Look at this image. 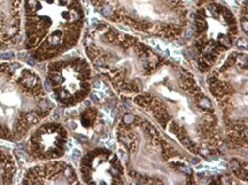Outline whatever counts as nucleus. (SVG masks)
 <instances>
[{"label": "nucleus", "mask_w": 248, "mask_h": 185, "mask_svg": "<svg viewBox=\"0 0 248 185\" xmlns=\"http://www.w3.org/2000/svg\"><path fill=\"white\" fill-rule=\"evenodd\" d=\"M24 0H0V52L16 46L22 31Z\"/></svg>", "instance_id": "1a4fd4ad"}, {"label": "nucleus", "mask_w": 248, "mask_h": 185, "mask_svg": "<svg viewBox=\"0 0 248 185\" xmlns=\"http://www.w3.org/2000/svg\"><path fill=\"white\" fill-rule=\"evenodd\" d=\"M85 22L81 0H24V48L39 62L56 59L79 43Z\"/></svg>", "instance_id": "f257e3e1"}, {"label": "nucleus", "mask_w": 248, "mask_h": 185, "mask_svg": "<svg viewBox=\"0 0 248 185\" xmlns=\"http://www.w3.org/2000/svg\"><path fill=\"white\" fill-rule=\"evenodd\" d=\"M238 36V21L232 11L220 2H207L195 14V47L200 64L206 69L231 48Z\"/></svg>", "instance_id": "20e7f679"}, {"label": "nucleus", "mask_w": 248, "mask_h": 185, "mask_svg": "<svg viewBox=\"0 0 248 185\" xmlns=\"http://www.w3.org/2000/svg\"><path fill=\"white\" fill-rule=\"evenodd\" d=\"M17 175L14 157L7 149L0 146V184H13Z\"/></svg>", "instance_id": "9d476101"}, {"label": "nucleus", "mask_w": 248, "mask_h": 185, "mask_svg": "<svg viewBox=\"0 0 248 185\" xmlns=\"http://www.w3.org/2000/svg\"><path fill=\"white\" fill-rule=\"evenodd\" d=\"M53 110L36 71L20 62L0 61V139L21 141Z\"/></svg>", "instance_id": "f03ea898"}, {"label": "nucleus", "mask_w": 248, "mask_h": 185, "mask_svg": "<svg viewBox=\"0 0 248 185\" xmlns=\"http://www.w3.org/2000/svg\"><path fill=\"white\" fill-rule=\"evenodd\" d=\"M111 23L148 36L177 40L189 25V8L183 0H88Z\"/></svg>", "instance_id": "7ed1b4c3"}, {"label": "nucleus", "mask_w": 248, "mask_h": 185, "mask_svg": "<svg viewBox=\"0 0 248 185\" xmlns=\"http://www.w3.org/2000/svg\"><path fill=\"white\" fill-rule=\"evenodd\" d=\"M241 27L244 25V31L245 34L247 33V0H244V6L241 7Z\"/></svg>", "instance_id": "9b49d317"}, {"label": "nucleus", "mask_w": 248, "mask_h": 185, "mask_svg": "<svg viewBox=\"0 0 248 185\" xmlns=\"http://www.w3.org/2000/svg\"><path fill=\"white\" fill-rule=\"evenodd\" d=\"M78 175L68 162L49 160L32 166L25 171L23 184H77Z\"/></svg>", "instance_id": "6e6552de"}, {"label": "nucleus", "mask_w": 248, "mask_h": 185, "mask_svg": "<svg viewBox=\"0 0 248 185\" xmlns=\"http://www.w3.org/2000/svg\"><path fill=\"white\" fill-rule=\"evenodd\" d=\"M91 72L87 61L79 56L50 62L47 79L56 102L65 108L81 103L91 92Z\"/></svg>", "instance_id": "39448f33"}, {"label": "nucleus", "mask_w": 248, "mask_h": 185, "mask_svg": "<svg viewBox=\"0 0 248 185\" xmlns=\"http://www.w3.org/2000/svg\"><path fill=\"white\" fill-rule=\"evenodd\" d=\"M69 149V134L59 123H45L31 132L27 151L33 160L49 161L64 157Z\"/></svg>", "instance_id": "423d86ee"}, {"label": "nucleus", "mask_w": 248, "mask_h": 185, "mask_svg": "<svg viewBox=\"0 0 248 185\" xmlns=\"http://www.w3.org/2000/svg\"><path fill=\"white\" fill-rule=\"evenodd\" d=\"M124 167L112 152L96 149L88 152L80 162V174L86 184L124 183Z\"/></svg>", "instance_id": "0eeeda50"}]
</instances>
